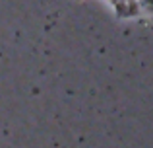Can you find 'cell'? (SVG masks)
I'll use <instances>...</instances> for the list:
<instances>
[{
    "label": "cell",
    "mask_w": 153,
    "mask_h": 148,
    "mask_svg": "<svg viewBox=\"0 0 153 148\" xmlns=\"http://www.w3.org/2000/svg\"><path fill=\"white\" fill-rule=\"evenodd\" d=\"M142 8H147V10H153V0H140Z\"/></svg>",
    "instance_id": "6da1fadb"
}]
</instances>
